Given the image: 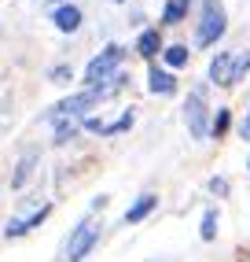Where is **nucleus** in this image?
Returning a JSON list of instances; mask_svg holds the SVG:
<instances>
[{
    "mask_svg": "<svg viewBox=\"0 0 250 262\" xmlns=\"http://www.w3.org/2000/svg\"><path fill=\"white\" fill-rule=\"evenodd\" d=\"M121 56H125V52H121L118 45H107V48L99 52V56L85 67V81L96 89V85H103V78H118V74H114V67L121 63Z\"/></svg>",
    "mask_w": 250,
    "mask_h": 262,
    "instance_id": "obj_1",
    "label": "nucleus"
},
{
    "mask_svg": "<svg viewBox=\"0 0 250 262\" xmlns=\"http://www.w3.org/2000/svg\"><path fill=\"white\" fill-rule=\"evenodd\" d=\"M224 26H228V23H224V8L217 4V0H206V4H203V23H199L195 41L206 48V45H213V41L224 33Z\"/></svg>",
    "mask_w": 250,
    "mask_h": 262,
    "instance_id": "obj_2",
    "label": "nucleus"
},
{
    "mask_svg": "<svg viewBox=\"0 0 250 262\" xmlns=\"http://www.w3.org/2000/svg\"><path fill=\"white\" fill-rule=\"evenodd\" d=\"M96 240H99V225H92V222H81L74 233H70V240H66V262H81L88 251L96 248Z\"/></svg>",
    "mask_w": 250,
    "mask_h": 262,
    "instance_id": "obj_3",
    "label": "nucleus"
},
{
    "mask_svg": "<svg viewBox=\"0 0 250 262\" xmlns=\"http://www.w3.org/2000/svg\"><path fill=\"white\" fill-rule=\"evenodd\" d=\"M188 129H191V137H206V100H203V93L195 89L191 96H188Z\"/></svg>",
    "mask_w": 250,
    "mask_h": 262,
    "instance_id": "obj_4",
    "label": "nucleus"
},
{
    "mask_svg": "<svg viewBox=\"0 0 250 262\" xmlns=\"http://www.w3.org/2000/svg\"><path fill=\"white\" fill-rule=\"evenodd\" d=\"M96 100H99L96 93H81V96H70V100L56 103V111H52L48 118H66V115H81V111H88V107H92Z\"/></svg>",
    "mask_w": 250,
    "mask_h": 262,
    "instance_id": "obj_5",
    "label": "nucleus"
},
{
    "mask_svg": "<svg viewBox=\"0 0 250 262\" xmlns=\"http://www.w3.org/2000/svg\"><path fill=\"white\" fill-rule=\"evenodd\" d=\"M232 67H236V59H232L228 52H221V56L210 63V78H213V85H232Z\"/></svg>",
    "mask_w": 250,
    "mask_h": 262,
    "instance_id": "obj_6",
    "label": "nucleus"
},
{
    "mask_svg": "<svg viewBox=\"0 0 250 262\" xmlns=\"http://www.w3.org/2000/svg\"><path fill=\"white\" fill-rule=\"evenodd\" d=\"M52 19H56V26H59L63 33H74V30L81 26V11H78L74 4H66V8H59L56 15H52Z\"/></svg>",
    "mask_w": 250,
    "mask_h": 262,
    "instance_id": "obj_7",
    "label": "nucleus"
},
{
    "mask_svg": "<svg viewBox=\"0 0 250 262\" xmlns=\"http://www.w3.org/2000/svg\"><path fill=\"white\" fill-rule=\"evenodd\" d=\"M158 207V196H140L129 211H125V225H133V222H140V218H147L151 211Z\"/></svg>",
    "mask_w": 250,
    "mask_h": 262,
    "instance_id": "obj_8",
    "label": "nucleus"
},
{
    "mask_svg": "<svg viewBox=\"0 0 250 262\" xmlns=\"http://www.w3.org/2000/svg\"><path fill=\"white\" fill-rule=\"evenodd\" d=\"M147 78H151V81H147V85H151V93H162V96H169V93L177 89V78H173L169 71H158V67H155V71H151Z\"/></svg>",
    "mask_w": 250,
    "mask_h": 262,
    "instance_id": "obj_9",
    "label": "nucleus"
},
{
    "mask_svg": "<svg viewBox=\"0 0 250 262\" xmlns=\"http://www.w3.org/2000/svg\"><path fill=\"white\" fill-rule=\"evenodd\" d=\"M158 48H162V37H158V30H144V33H140V41H136V52H140L144 59H151Z\"/></svg>",
    "mask_w": 250,
    "mask_h": 262,
    "instance_id": "obj_10",
    "label": "nucleus"
},
{
    "mask_svg": "<svg viewBox=\"0 0 250 262\" xmlns=\"http://www.w3.org/2000/svg\"><path fill=\"white\" fill-rule=\"evenodd\" d=\"M184 15H188V0H169L166 11H162V19H166V23H181Z\"/></svg>",
    "mask_w": 250,
    "mask_h": 262,
    "instance_id": "obj_11",
    "label": "nucleus"
},
{
    "mask_svg": "<svg viewBox=\"0 0 250 262\" xmlns=\"http://www.w3.org/2000/svg\"><path fill=\"white\" fill-rule=\"evenodd\" d=\"M188 63V48L184 45H169L166 48V67H184Z\"/></svg>",
    "mask_w": 250,
    "mask_h": 262,
    "instance_id": "obj_12",
    "label": "nucleus"
},
{
    "mask_svg": "<svg viewBox=\"0 0 250 262\" xmlns=\"http://www.w3.org/2000/svg\"><path fill=\"white\" fill-rule=\"evenodd\" d=\"M213 236H217V214L206 211L203 214V240H213Z\"/></svg>",
    "mask_w": 250,
    "mask_h": 262,
    "instance_id": "obj_13",
    "label": "nucleus"
},
{
    "mask_svg": "<svg viewBox=\"0 0 250 262\" xmlns=\"http://www.w3.org/2000/svg\"><path fill=\"white\" fill-rule=\"evenodd\" d=\"M246 71H250V52H243V56L236 59V67H232V85H236V81H239Z\"/></svg>",
    "mask_w": 250,
    "mask_h": 262,
    "instance_id": "obj_14",
    "label": "nucleus"
},
{
    "mask_svg": "<svg viewBox=\"0 0 250 262\" xmlns=\"http://www.w3.org/2000/svg\"><path fill=\"white\" fill-rule=\"evenodd\" d=\"M30 166H33V155H26V159L19 163V170H15V178H11V185H15V188H19V185L30 178Z\"/></svg>",
    "mask_w": 250,
    "mask_h": 262,
    "instance_id": "obj_15",
    "label": "nucleus"
},
{
    "mask_svg": "<svg viewBox=\"0 0 250 262\" xmlns=\"http://www.w3.org/2000/svg\"><path fill=\"white\" fill-rule=\"evenodd\" d=\"M133 126V115H121L118 122H111V126H103V133H121V129H129Z\"/></svg>",
    "mask_w": 250,
    "mask_h": 262,
    "instance_id": "obj_16",
    "label": "nucleus"
},
{
    "mask_svg": "<svg viewBox=\"0 0 250 262\" xmlns=\"http://www.w3.org/2000/svg\"><path fill=\"white\" fill-rule=\"evenodd\" d=\"M228 111H217V118H213V137H224V129H228Z\"/></svg>",
    "mask_w": 250,
    "mask_h": 262,
    "instance_id": "obj_17",
    "label": "nucleus"
},
{
    "mask_svg": "<svg viewBox=\"0 0 250 262\" xmlns=\"http://www.w3.org/2000/svg\"><path fill=\"white\" fill-rule=\"evenodd\" d=\"M22 233H30V229H26V222H8V229H4L8 240H11V236H22Z\"/></svg>",
    "mask_w": 250,
    "mask_h": 262,
    "instance_id": "obj_18",
    "label": "nucleus"
},
{
    "mask_svg": "<svg viewBox=\"0 0 250 262\" xmlns=\"http://www.w3.org/2000/svg\"><path fill=\"white\" fill-rule=\"evenodd\" d=\"M210 188L217 192V196H224V192H228V181H224V178H213V181H210Z\"/></svg>",
    "mask_w": 250,
    "mask_h": 262,
    "instance_id": "obj_19",
    "label": "nucleus"
},
{
    "mask_svg": "<svg viewBox=\"0 0 250 262\" xmlns=\"http://www.w3.org/2000/svg\"><path fill=\"white\" fill-rule=\"evenodd\" d=\"M66 78H70L66 67H56V71H52V81H66Z\"/></svg>",
    "mask_w": 250,
    "mask_h": 262,
    "instance_id": "obj_20",
    "label": "nucleus"
},
{
    "mask_svg": "<svg viewBox=\"0 0 250 262\" xmlns=\"http://www.w3.org/2000/svg\"><path fill=\"white\" fill-rule=\"evenodd\" d=\"M243 137H246V141H250V118H246V126H243Z\"/></svg>",
    "mask_w": 250,
    "mask_h": 262,
    "instance_id": "obj_21",
    "label": "nucleus"
},
{
    "mask_svg": "<svg viewBox=\"0 0 250 262\" xmlns=\"http://www.w3.org/2000/svg\"><path fill=\"white\" fill-rule=\"evenodd\" d=\"M246 166H250V163H246Z\"/></svg>",
    "mask_w": 250,
    "mask_h": 262,
    "instance_id": "obj_22",
    "label": "nucleus"
}]
</instances>
